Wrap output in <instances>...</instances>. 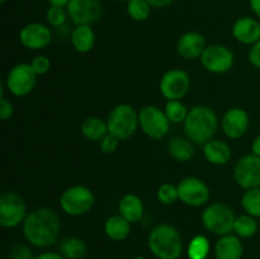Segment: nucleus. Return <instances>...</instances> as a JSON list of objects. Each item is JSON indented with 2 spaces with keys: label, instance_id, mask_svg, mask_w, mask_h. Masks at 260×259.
I'll list each match as a JSON object with an SVG mask.
<instances>
[{
  "label": "nucleus",
  "instance_id": "1a4fd4ad",
  "mask_svg": "<svg viewBox=\"0 0 260 259\" xmlns=\"http://www.w3.org/2000/svg\"><path fill=\"white\" fill-rule=\"evenodd\" d=\"M37 74L30 63L20 62L10 69L7 76V88L15 96H25L35 89L37 84Z\"/></svg>",
  "mask_w": 260,
  "mask_h": 259
},
{
  "label": "nucleus",
  "instance_id": "a878e982",
  "mask_svg": "<svg viewBox=\"0 0 260 259\" xmlns=\"http://www.w3.org/2000/svg\"><path fill=\"white\" fill-rule=\"evenodd\" d=\"M86 251V244L76 236L65 238L60 244V253L66 259H83Z\"/></svg>",
  "mask_w": 260,
  "mask_h": 259
},
{
  "label": "nucleus",
  "instance_id": "f257e3e1",
  "mask_svg": "<svg viewBox=\"0 0 260 259\" xmlns=\"http://www.w3.org/2000/svg\"><path fill=\"white\" fill-rule=\"evenodd\" d=\"M61 230V220L55 210L50 207L36 208L28 213L23 222V234L28 243L37 248H48L57 241Z\"/></svg>",
  "mask_w": 260,
  "mask_h": 259
},
{
  "label": "nucleus",
  "instance_id": "a19ab883",
  "mask_svg": "<svg viewBox=\"0 0 260 259\" xmlns=\"http://www.w3.org/2000/svg\"><path fill=\"white\" fill-rule=\"evenodd\" d=\"M249 4L254 14L260 18V0H249Z\"/></svg>",
  "mask_w": 260,
  "mask_h": 259
},
{
  "label": "nucleus",
  "instance_id": "e433bc0d",
  "mask_svg": "<svg viewBox=\"0 0 260 259\" xmlns=\"http://www.w3.org/2000/svg\"><path fill=\"white\" fill-rule=\"evenodd\" d=\"M13 113H14V107H13L12 102L4 98V95L0 98V119L2 121H7V119L12 118Z\"/></svg>",
  "mask_w": 260,
  "mask_h": 259
},
{
  "label": "nucleus",
  "instance_id": "c03bdc74",
  "mask_svg": "<svg viewBox=\"0 0 260 259\" xmlns=\"http://www.w3.org/2000/svg\"><path fill=\"white\" fill-rule=\"evenodd\" d=\"M131 259H146V258H145V256H134V258Z\"/></svg>",
  "mask_w": 260,
  "mask_h": 259
},
{
  "label": "nucleus",
  "instance_id": "c756f323",
  "mask_svg": "<svg viewBox=\"0 0 260 259\" xmlns=\"http://www.w3.org/2000/svg\"><path fill=\"white\" fill-rule=\"evenodd\" d=\"M241 205L248 215L260 217V187L246 190L241 198Z\"/></svg>",
  "mask_w": 260,
  "mask_h": 259
},
{
  "label": "nucleus",
  "instance_id": "58836bf2",
  "mask_svg": "<svg viewBox=\"0 0 260 259\" xmlns=\"http://www.w3.org/2000/svg\"><path fill=\"white\" fill-rule=\"evenodd\" d=\"M35 259H66V258L61 253H56V251H45V253L36 256Z\"/></svg>",
  "mask_w": 260,
  "mask_h": 259
},
{
  "label": "nucleus",
  "instance_id": "5701e85b",
  "mask_svg": "<svg viewBox=\"0 0 260 259\" xmlns=\"http://www.w3.org/2000/svg\"><path fill=\"white\" fill-rule=\"evenodd\" d=\"M104 233L111 240L122 241L131 233V222L121 215L111 216L104 223Z\"/></svg>",
  "mask_w": 260,
  "mask_h": 259
},
{
  "label": "nucleus",
  "instance_id": "6ab92c4d",
  "mask_svg": "<svg viewBox=\"0 0 260 259\" xmlns=\"http://www.w3.org/2000/svg\"><path fill=\"white\" fill-rule=\"evenodd\" d=\"M243 253V241L233 234L221 236L215 245L216 259H241Z\"/></svg>",
  "mask_w": 260,
  "mask_h": 259
},
{
  "label": "nucleus",
  "instance_id": "6e6552de",
  "mask_svg": "<svg viewBox=\"0 0 260 259\" xmlns=\"http://www.w3.org/2000/svg\"><path fill=\"white\" fill-rule=\"evenodd\" d=\"M139 122L142 131L154 140H161L169 132L170 121L162 109L156 106H146L139 112Z\"/></svg>",
  "mask_w": 260,
  "mask_h": 259
},
{
  "label": "nucleus",
  "instance_id": "4468645a",
  "mask_svg": "<svg viewBox=\"0 0 260 259\" xmlns=\"http://www.w3.org/2000/svg\"><path fill=\"white\" fill-rule=\"evenodd\" d=\"M179 200L192 207H201L210 200V188L197 177H185L178 184Z\"/></svg>",
  "mask_w": 260,
  "mask_h": 259
},
{
  "label": "nucleus",
  "instance_id": "aec40b11",
  "mask_svg": "<svg viewBox=\"0 0 260 259\" xmlns=\"http://www.w3.org/2000/svg\"><path fill=\"white\" fill-rule=\"evenodd\" d=\"M203 152L208 163L213 165H225L231 160L233 152L226 142L220 140H210L203 145Z\"/></svg>",
  "mask_w": 260,
  "mask_h": 259
},
{
  "label": "nucleus",
  "instance_id": "49530a36",
  "mask_svg": "<svg viewBox=\"0 0 260 259\" xmlns=\"http://www.w3.org/2000/svg\"><path fill=\"white\" fill-rule=\"evenodd\" d=\"M5 2H7V0H0V3H2V4H4Z\"/></svg>",
  "mask_w": 260,
  "mask_h": 259
},
{
  "label": "nucleus",
  "instance_id": "393cba45",
  "mask_svg": "<svg viewBox=\"0 0 260 259\" xmlns=\"http://www.w3.org/2000/svg\"><path fill=\"white\" fill-rule=\"evenodd\" d=\"M81 134L90 141L101 142L102 139L108 134V126L102 118L91 116L84 119L81 123Z\"/></svg>",
  "mask_w": 260,
  "mask_h": 259
},
{
  "label": "nucleus",
  "instance_id": "9b49d317",
  "mask_svg": "<svg viewBox=\"0 0 260 259\" xmlns=\"http://www.w3.org/2000/svg\"><path fill=\"white\" fill-rule=\"evenodd\" d=\"M203 68L212 74H225L231 70L235 56L229 47L223 45L207 46L201 56Z\"/></svg>",
  "mask_w": 260,
  "mask_h": 259
},
{
  "label": "nucleus",
  "instance_id": "f03ea898",
  "mask_svg": "<svg viewBox=\"0 0 260 259\" xmlns=\"http://www.w3.org/2000/svg\"><path fill=\"white\" fill-rule=\"evenodd\" d=\"M218 127V118L212 108L196 106L188 112L184 121V132L188 139L198 145H205L213 139Z\"/></svg>",
  "mask_w": 260,
  "mask_h": 259
},
{
  "label": "nucleus",
  "instance_id": "7c9ffc66",
  "mask_svg": "<svg viewBox=\"0 0 260 259\" xmlns=\"http://www.w3.org/2000/svg\"><path fill=\"white\" fill-rule=\"evenodd\" d=\"M164 112L170 123H182L187 119L189 111L180 101H168Z\"/></svg>",
  "mask_w": 260,
  "mask_h": 259
},
{
  "label": "nucleus",
  "instance_id": "412c9836",
  "mask_svg": "<svg viewBox=\"0 0 260 259\" xmlns=\"http://www.w3.org/2000/svg\"><path fill=\"white\" fill-rule=\"evenodd\" d=\"M118 211L119 215L123 216L127 221H129L131 223H136L141 221L142 216H144V203L139 196L128 193L119 201Z\"/></svg>",
  "mask_w": 260,
  "mask_h": 259
},
{
  "label": "nucleus",
  "instance_id": "7ed1b4c3",
  "mask_svg": "<svg viewBox=\"0 0 260 259\" xmlns=\"http://www.w3.org/2000/svg\"><path fill=\"white\" fill-rule=\"evenodd\" d=\"M149 249L157 259H179L183 253V239L179 231L169 223L155 226L149 235Z\"/></svg>",
  "mask_w": 260,
  "mask_h": 259
},
{
  "label": "nucleus",
  "instance_id": "bb28decb",
  "mask_svg": "<svg viewBox=\"0 0 260 259\" xmlns=\"http://www.w3.org/2000/svg\"><path fill=\"white\" fill-rule=\"evenodd\" d=\"M234 231L239 238L249 239L254 236L258 231V221L255 217L250 215H241L236 217L235 225H234Z\"/></svg>",
  "mask_w": 260,
  "mask_h": 259
},
{
  "label": "nucleus",
  "instance_id": "4be33fe9",
  "mask_svg": "<svg viewBox=\"0 0 260 259\" xmlns=\"http://www.w3.org/2000/svg\"><path fill=\"white\" fill-rule=\"evenodd\" d=\"M71 45L78 52H90L95 45V33L91 25H76L71 32Z\"/></svg>",
  "mask_w": 260,
  "mask_h": 259
},
{
  "label": "nucleus",
  "instance_id": "ddd939ff",
  "mask_svg": "<svg viewBox=\"0 0 260 259\" xmlns=\"http://www.w3.org/2000/svg\"><path fill=\"white\" fill-rule=\"evenodd\" d=\"M190 89V78L184 70L172 69L162 75L160 91L168 101H180Z\"/></svg>",
  "mask_w": 260,
  "mask_h": 259
},
{
  "label": "nucleus",
  "instance_id": "a18cd8bd",
  "mask_svg": "<svg viewBox=\"0 0 260 259\" xmlns=\"http://www.w3.org/2000/svg\"><path fill=\"white\" fill-rule=\"evenodd\" d=\"M116 2H128V0H116Z\"/></svg>",
  "mask_w": 260,
  "mask_h": 259
},
{
  "label": "nucleus",
  "instance_id": "c9c22d12",
  "mask_svg": "<svg viewBox=\"0 0 260 259\" xmlns=\"http://www.w3.org/2000/svg\"><path fill=\"white\" fill-rule=\"evenodd\" d=\"M10 259H33L32 250L24 244H17L10 250Z\"/></svg>",
  "mask_w": 260,
  "mask_h": 259
},
{
  "label": "nucleus",
  "instance_id": "39448f33",
  "mask_svg": "<svg viewBox=\"0 0 260 259\" xmlns=\"http://www.w3.org/2000/svg\"><path fill=\"white\" fill-rule=\"evenodd\" d=\"M235 221L236 216L234 211L222 202L212 203L202 213V223L206 230L218 236L233 233Z\"/></svg>",
  "mask_w": 260,
  "mask_h": 259
},
{
  "label": "nucleus",
  "instance_id": "79ce46f5",
  "mask_svg": "<svg viewBox=\"0 0 260 259\" xmlns=\"http://www.w3.org/2000/svg\"><path fill=\"white\" fill-rule=\"evenodd\" d=\"M50 7H58V8H68L70 0H48Z\"/></svg>",
  "mask_w": 260,
  "mask_h": 259
},
{
  "label": "nucleus",
  "instance_id": "ea45409f",
  "mask_svg": "<svg viewBox=\"0 0 260 259\" xmlns=\"http://www.w3.org/2000/svg\"><path fill=\"white\" fill-rule=\"evenodd\" d=\"M152 8H165L172 4L174 0H147Z\"/></svg>",
  "mask_w": 260,
  "mask_h": 259
},
{
  "label": "nucleus",
  "instance_id": "cd10ccee",
  "mask_svg": "<svg viewBox=\"0 0 260 259\" xmlns=\"http://www.w3.org/2000/svg\"><path fill=\"white\" fill-rule=\"evenodd\" d=\"M210 249V240L206 236L196 235L188 244L187 255L189 259H207Z\"/></svg>",
  "mask_w": 260,
  "mask_h": 259
},
{
  "label": "nucleus",
  "instance_id": "f3484780",
  "mask_svg": "<svg viewBox=\"0 0 260 259\" xmlns=\"http://www.w3.org/2000/svg\"><path fill=\"white\" fill-rule=\"evenodd\" d=\"M206 38L200 32H187L179 38L177 51L185 60L201 58L206 50Z\"/></svg>",
  "mask_w": 260,
  "mask_h": 259
},
{
  "label": "nucleus",
  "instance_id": "423d86ee",
  "mask_svg": "<svg viewBox=\"0 0 260 259\" xmlns=\"http://www.w3.org/2000/svg\"><path fill=\"white\" fill-rule=\"evenodd\" d=\"M95 198L90 188L85 185H73L60 197V206L70 216H83L93 208Z\"/></svg>",
  "mask_w": 260,
  "mask_h": 259
},
{
  "label": "nucleus",
  "instance_id": "473e14b6",
  "mask_svg": "<svg viewBox=\"0 0 260 259\" xmlns=\"http://www.w3.org/2000/svg\"><path fill=\"white\" fill-rule=\"evenodd\" d=\"M68 17V10H65V8L50 7L47 9V12H46V19H47L48 24L55 28L62 27L66 23Z\"/></svg>",
  "mask_w": 260,
  "mask_h": 259
},
{
  "label": "nucleus",
  "instance_id": "dca6fc26",
  "mask_svg": "<svg viewBox=\"0 0 260 259\" xmlns=\"http://www.w3.org/2000/svg\"><path fill=\"white\" fill-rule=\"evenodd\" d=\"M249 123H250V119H249L248 112L245 109L235 107V108H230L226 111V113L223 114L221 126H222L226 136L236 140L246 134Z\"/></svg>",
  "mask_w": 260,
  "mask_h": 259
},
{
  "label": "nucleus",
  "instance_id": "f8f14e48",
  "mask_svg": "<svg viewBox=\"0 0 260 259\" xmlns=\"http://www.w3.org/2000/svg\"><path fill=\"white\" fill-rule=\"evenodd\" d=\"M234 178L243 189L260 187V156L255 154L241 156L234 168Z\"/></svg>",
  "mask_w": 260,
  "mask_h": 259
},
{
  "label": "nucleus",
  "instance_id": "4c0bfd02",
  "mask_svg": "<svg viewBox=\"0 0 260 259\" xmlns=\"http://www.w3.org/2000/svg\"><path fill=\"white\" fill-rule=\"evenodd\" d=\"M248 58L254 68L260 70V41H258V42L254 43V45L251 46V48L249 50Z\"/></svg>",
  "mask_w": 260,
  "mask_h": 259
},
{
  "label": "nucleus",
  "instance_id": "37998d69",
  "mask_svg": "<svg viewBox=\"0 0 260 259\" xmlns=\"http://www.w3.org/2000/svg\"><path fill=\"white\" fill-rule=\"evenodd\" d=\"M251 150H253V154H255L256 156H260V134L254 139Z\"/></svg>",
  "mask_w": 260,
  "mask_h": 259
},
{
  "label": "nucleus",
  "instance_id": "de8ad7c7",
  "mask_svg": "<svg viewBox=\"0 0 260 259\" xmlns=\"http://www.w3.org/2000/svg\"><path fill=\"white\" fill-rule=\"evenodd\" d=\"M239 2H244V0H239Z\"/></svg>",
  "mask_w": 260,
  "mask_h": 259
},
{
  "label": "nucleus",
  "instance_id": "20e7f679",
  "mask_svg": "<svg viewBox=\"0 0 260 259\" xmlns=\"http://www.w3.org/2000/svg\"><path fill=\"white\" fill-rule=\"evenodd\" d=\"M108 132L118 140H128L136 134L140 126L139 113L129 104H118L107 118Z\"/></svg>",
  "mask_w": 260,
  "mask_h": 259
},
{
  "label": "nucleus",
  "instance_id": "a211bd4d",
  "mask_svg": "<svg viewBox=\"0 0 260 259\" xmlns=\"http://www.w3.org/2000/svg\"><path fill=\"white\" fill-rule=\"evenodd\" d=\"M233 35L236 41L253 46L260 41V22L251 17H241L234 23Z\"/></svg>",
  "mask_w": 260,
  "mask_h": 259
},
{
  "label": "nucleus",
  "instance_id": "9d476101",
  "mask_svg": "<svg viewBox=\"0 0 260 259\" xmlns=\"http://www.w3.org/2000/svg\"><path fill=\"white\" fill-rule=\"evenodd\" d=\"M66 10L75 25H91L103 15V4L101 0H70Z\"/></svg>",
  "mask_w": 260,
  "mask_h": 259
},
{
  "label": "nucleus",
  "instance_id": "b1692460",
  "mask_svg": "<svg viewBox=\"0 0 260 259\" xmlns=\"http://www.w3.org/2000/svg\"><path fill=\"white\" fill-rule=\"evenodd\" d=\"M168 150L169 154L178 161H189L194 156V147H193L192 141L184 137H173L168 144Z\"/></svg>",
  "mask_w": 260,
  "mask_h": 259
},
{
  "label": "nucleus",
  "instance_id": "2f4dec72",
  "mask_svg": "<svg viewBox=\"0 0 260 259\" xmlns=\"http://www.w3.org/2000/svg\"><path fill=\"white\" fill-rule=\"evenodd\" d=\"M157 201L162 205H173L179 200V193H178V185L172 183H162L156 192Z\"/></svg>",
  "mask_w": 260,
  "mask_h": 259
},
{
  "label": "nucleus",
  "instance_id": "f704fd0d",
  "mask_svg": "<svg viewBox=\"0 0 260 259\" xmlns=\"http://www.w3.org/2000/svg\"><path fill=\"white\" fill-rule=\"evenodd\" d=\"M118 142L119 140L108 132V134L102 139V141L99 142V144H101L102 151L106 152V154H112V152L116 151L117 147H118Z\"/></svg>",
  "mask_w": 260,
  "mask_h": 259
},
{
  "label": "nucleus",
  "instance_id": "0eeeda50",
  "mask_svg": "<svg viewBox=\"0 0 260 259\" xmlns=\"http://www.w3.org/2000/svg\"><path fill=\"white\" fill-rule=\"evenodd\" d=\"M27 206L24 200L15 192H4L0 196V225L13 229L24 222Z\"/></svg>",
  "mask_w": 260,
  "mask_h": 259
},
{
  "label": "nucleus",
  "instance_id": "2eb2a0df",
  "mask_svg": "<svg viewBox=\"0 0 260 259\" xmlns=\"http://www.w3.org/2000/svg\"><path fill=\"white\" fill-rule=\"evenodd\" d=\"M19 41L28 50H42L51 43L52 33L50 28L42 23H29L20 30Z\"/></svg>",
  "mask_w": 260,
  "mask_h": 259
},
{
  "label": "nucleus",
  "instance_id": "72a5a7b5",
  "mask_svg": "<svg viewBox=\"0 0 260 259\" xmlns=\"http://www.w3.org/2000/svg\"><path fill=\"white\" fill-rule=\"evenodd\" d=\"M30 66H32V69L35 70V73L37 75H45V74H47L50 71L51 61L47 56L38 55L33 58L32 62H30Z\"/></svg>",
  "mask_w": 260,
  "mask_h": 259
},
{
  "label": "nucleus",
  "instance_id": "c85d7f7f",
  "mask_svg": "<svg viewBox=\"0 0 260 259\" xmlns=\"http://www.w3.org/2000/svg\"><path fill=\"white\" fill-rule=\"evenodd\" d=\"M151 5L147 0H128L127 2V14L136 22H144L150 17Z\"/></svg>",
  "mask_w": 260,
  "mask_h": 259
}]
</instances>
